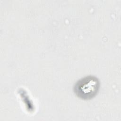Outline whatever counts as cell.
<instances>
[{"label": "cell", "mask_w": 121, "mask_h": 121, "mask_svg": "<svg viewBox=\"0 0 121 121\" xmlns=\"http://www.w3.org/2000/svg\"><path fill=\"white\" fill-rule=\"evenodd\" d=\"M100 86L98 79L93 76H88L78 80L74 87V92L80 98L89 100L97 94Z\"/></svg>", "instance_id": "6da1fadb"}]
</instances>
